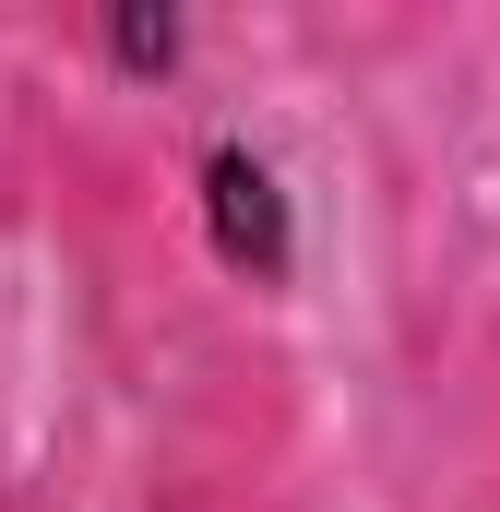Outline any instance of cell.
<instances>
[{
	"label": "cell",
	"instance_id": "1",
	"mask_svg": "<svg viewBox=\"0 0 500 512\" xmlns=\"http://www.w3.org/2000/svg\"><path fill=\"white\" fill-rule=\"evenodd\" d=\"M191 203H203V251L227 262L239 286H286L298 274V203H286V179H274V155L239 143V131H215L203 155H191Z\"/></svg>",
	"mask_w": 500,
	"mask_h": 512
},
{
	"label": "cell",
	"instance_id": "2",
	"mask_svg": "<svg viewBox=\"0 0 500 512\" xmlns=\"http://www.w3.org/2000/svg\"><path fill=\"white\" fill-rule=\"evenodd\" d=\"M96 60H108L120 84H167V72L191 60V12H179V0H108V12H96Z\"/></svg>",
	"mask_w": 500,
	"mask_h": 512
}]
</instances>
